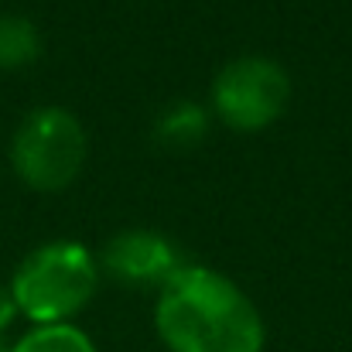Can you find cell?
I'll use <instances>...</instances> for the list:
<instances>
[{"label":"cell","instance_id":"cell-1","mask_svg":"<svg viewBox=\"0 0 352 352\" xmlns=\"http://www.w3.org/2000/svg\"><path fill=\"white\" fill-rule=\"evenodd\" d=\"M154 325L171 352H263L267 325L226 274L185 263L161 291Z\"/></svg>","mask_w":352,"mask_h":352},{"label":"cell","instance_id":"cell-2","mask_svg":"<svg viewBox=\"0 0 352 352\" xmlns=\"http://www.w3.org/2000/svg\"><path fill=\"white\" fill-rule=\"evenodd\" d=\"M100 287V263L76 239H52L31 250L10 277L17 311L34 325H65Z\"/></svg>","mask_w":352,"mask_h":352},{"label":"cell","instance_id":"cell-3","mask_svg":"<svg viewBox=\"0 0 352 352\" xmlns=\"http://www.w3.org/2000/svg\"><path fill=\"white\" fill-rule=\"evenodd\" d=\"M86 161V130L65 107H38L17 123L10 140V164L34 192L69 188Z\"/></svg>","mask_w":352,"mask_h":352},{"label":"cell","instance_id":"cell-4","mask_svg":"<svg viewBox=\"0 0 352 352\" xmlns=\"http://www.w3.org/2000/svg\"><path fill=\"white\" fill-rule=\"evenodd\" d=\"M291 103V76L267 55H243L219 69L212 82V107L233 130L253 133L277 123Z\"/></svg>","mask_w":352,"mask_h":352},{"label":"cell","instance_id":"cell-5","mask_svg":"<svg viewBox=\"0 0 352 352\" xmlns=\"http://www.w3.org/2000/svg\"><path fill=\"white\" fill-rule=\"evenodd\" d=\"M103 267L110 277L130 287H164L182 267V250L164 233L154 230H123L103 246Z\"/></svg>","mask_w":352,"mask_h":352},{"label":"cell","instance_id":"cell-6","mask_svg":"<svg viewBox=\"0 0 352 352\" xmlns=\"http://www.w3.org/2000/svg\"><path fill=\"white\" fill-rule=\"evenodd\" d=\"M206 133H209V113L192 100L171 103L154 120V137L164 147H195Z\"/></svg>","mask_w":352,"mask_h":352},{"label":"cell","instance_id":"cell-7","mask_svg":"<svg viewBox=\"0 0 352 352\" xmlns=\"http://www.w3.org/2000/svg\"><path fill=\"white\" fill-rule=\"evenodd\" d=\"M41 55V31L24 14H0V69H24Z\"/></svg>","mask_w":352,"mask_h":352},{"label":"cell","instance_id":"cell-8","mask_svg":"<svg viewBox=\"0 0 352 352\" xmlns=\"http://www.w3.org/2000/svg\"><path fill=\"white\" fill-rule=\"evenodd\" d=\"M10 352H96L93 339L76 329V325H38L28 336H21L17 346H10Z\"/></svg>","mask_w":352,"mask_h":352},{"label":"cell","instance_id":"cell-9","mask_svg":"<svg viewBox=\"0 0 352 352\" xmlns=\"http://www.w3.org/2000/svg\"><path fill=\"white\" fill-rule=\"evenodd\" d=\"M17 315H21V311H17V301H14L10 287H3V284H0V336L10 329V322H14Z\"/></svg>","mask_w":352,"mask_h":352},{"label":"cell","instance_id":"cell-10","mask_svg":"<svg viewBox=\"0 0 352 352\" xmlns=\"http://www.w3.org/2000/svg\"><path fill=\"white\" fill-rule=\"evenodd\" d=\"M0 352H10V349H7V346H3V342H0Z\"/></svg>","mask_w":352,"mask_h":352}]
</instances>
